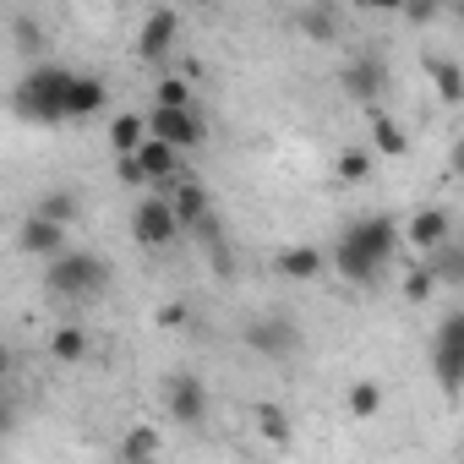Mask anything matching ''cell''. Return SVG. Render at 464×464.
<instances>
[{"label":"cell","mask_w":464,"mask_h":464,"mask_svg":"<svg viewBox=\"0 0 464 464\" xmlns=\"http://www.w3.org/2000/svg\"><path fill=\"white\" fill-rule=\"evenodd\" d=\"M393 252H399V224L388 213H366V218L344 224V236L334 246V268L350 285H377L382 268L393 263Z\"/></svg>","instance_id":"1"},{"label":"cell","mask_w":464,"mask_h":464,"mask_svg":"<svg viewBox=\"0 0 464 464\" xmlns=\"http://www.w3.org/2000/svg\"><path fill=\"white\" fill-rule=\"evenodd\" d=\"M274 268H279V279H295V285H312L323 268H328V252L323 246H285L279 257H274Z\"/></svg>","instance_id":"14"},{"label":"cell","mask_w":464,"mask_h":464,"mask_svg":"<svg viewBox=\"0 0 464 464\" xmlns=\"http://www.w3.org/2000/svg\"><path fill=\"white\" fill-rule=\"evenodd\" d=\"M372 159H377V148H339V159H334V175L344 180V186H361L366 175H372Z\"/></svg>","instance_id":"22"},{"label":"cell","mask_w":464,"mask_h":464,"mask_svg":"<svg viewBox=\"0 0 464 464\" xmlns=\"http://www.w3.org/2000/svg\"><path fill=\"white\" fill-rule=\"evenodd\" d=\"M148 115H115L110 121V153H137L142 142H148Z\"/></svg>","instance_id":"20"},{"label":"cell","mask_w":464,"mask_h":464,"mask_svg":"<svg viewBox=\"0 0 464 464\" xmlns=\"http://www.w3.org/2000/svg\"><path fill=\"white\" fill-rule=\"evenodd\" d=\"M241 339H246V350L263 355V361H290V355L301 350V334H295L290 317H252Z\"/></svg>","instance_id":"5"},{"label":"cell","mask_w":464,"mask_h":464,"mask_svg":"<svg viewBox=\"0 0 464 464\" xmlns=\"http://www.w3.org/2000/svg\"><path fill=\"white\" fill-rule=\"evenodd\" d=\"M115 180H121L126 191H148V186H153V175H148V164H142L137 153H115Z\"/></svg>","instance_id":"27"},{"label":"cell","mask_w":464,"mask_h":464,"mask_svg":"<svg viewBox=\"0 0 464 464\" xmlns=\"http://www.w3.org/2000/svg\"><path fill=\"white\" fill-rule=\"evenodd\" d=\"M361 6H366V12H393V17H404L410 0H361Z\"/></svg>","instance_id":"35"},{"label":"cell","mask_w":464,"mask_h":464,"mask_svg":"<svg viewBox=\"0 0 464 464\" xmlns=\"http://www.w3.org/2000/svg\"><path fill=\"white\" fill-rule=\"evenodd\" d=\"M164 197L175 202V213H180V224H186V229H197V224L213 213V202H208V186H202V180H191V175H175V180H164Z\"/></svg>","instance_id":"12"},{"label":"cell","mask_w":464,"mask_h":464,"mask_svg":"<svg viewBox=\"0 0 464 464\" xmlns=\"http://www.w3.org/2000/svg\"><path fill=\"white\" fill-rule=\"evenodd\" d=\"M148 126H153V137H164V142H175L180 153H191V148H202V121H197V110H175V104H153V115H148Z\"/></svg>","instance_id":"11"},{"label":"cell","mask_w":464,"mask_h":464,"mask_svg":"<svg viewBox=\"0 0 464 464\" xmlns=\"http://www.w3.org/2000/svg\"><path fill=\"white\" fill-rule=\"evenodd\" d=\"M110 104V88H104V77H93V72H77V82H72V121H88V115H99Z\"/></svg>","instance_id":"18"},{"label":"cell","mask_w":464,"mask_h":464,"mask_svg":"<svg viewBox=\"0 0 464 464\" xmlns=\"http://www.w3.org/2000/svg\"><path fill=\"white\" fill-rule=\"evenodd\" d=\"M252 420H257V431H263L274 448H290V437H295V431H290V415H285L279 404H257V410H252Z\"/></svg>","instance_id":"24"},{"label":"cell","mask_w":464,"mask_h":464,"mask_svg":"<svg viewBox=\"0 0 464 464\" xmlns=\"http://www.w3.org/2000/svg\"><path fill=\"white\" fill-rule=\"evenodd\" d=\"M137 159L148 164V175H153V186H164V180H175V175H186V169H180V159H186V153H180L175 142H164V137H153V131H148V142L137 148Z\"/></svg>","instance_id":"15"},{"label":"cell","mask_w":464,"mask_h":464,"mask_svg":"<svg viewBox=\"0 0 464 464\" xmlns=\"http://www.w3.org/2000/svg\"><path fill=\"white\" fill-rule=\"evenodd\" d=\"M366 121H372V148H377V159H404V153H410V137H404V126H399L393 115L366 110Z\"/></svg>","instance_id":"16"},{"label":"cell","mask_w":464,"mask_h":464,"mask_svg":"<svg viewBox=\"0 0 464 464\" xmlns=\"http://www.w3.org/2000/svg\"><path fill=\"white\" fill-rule=\"evenodd\" d=\"M164 415L175 426H202L208 420V388L191 372H169L164 377Z\"/></svg>","instance_id":"6"},{"label":"cell","mask_w":464,"mask_h":464,"mask_svg":"<svg viewBox=\"0 0 464 464\" xmlns=\"http://www.w3.org/2000/svg\"><path fill=\"white\" fill-rule=\"evenodd\" d=\"M437 285H442V279H437V268H431V263H426V257H415V263H410V274H404V285H399V290H404V301H410V306H426V301H431V295H437Z\"/></svg>","instance_id":"21"},{"label":"cell","mask_w":464,"mask_h":464,"mask_svg":"<svg viewBox=\"0 0 464 464\" xmlns=\"http://www.w3.org/2000/svg\"><path fill=\"white\" fill-rule=\"evenodd\" d=\"M44 290L61 295V301H99L110 290V263L99 252H61L44 263Z\"/></svg>","instance_id":"3"},{"label":"cell","mask_w":464,"mask_h":464,"mask_svg":"<svg viewBox=\"0 0 464 464\" xmlns=\"http://www.w3.org/2000/svg\"><path fill=\"white\" fill-rule=\"evenodd\" d=\"M72 82H77V72H66V66H55V61H39V66L17 82L12 110H17L23 121H34V126H66V121H72Z\"/></svg>","instance_id":"2"},{"label":"cell","mask_w":464,"mask_h":464,"mask_svg":"<svg viewBox=\"0 0 464 464\" xmlns=\"http://www.w3.org/2000/svg\"><path fill=\"white\" fill-rule=\"evenodd\" d=\"M208 268H213L218 279H229V274H236V257H229V246H224V236H218V241H208Z\"/></svg>","instance_id":"31"},{"label":"cell","mask_w":464,"mask_h":464,"mask_svg":"<svg viewBox=\"0 0 464 464\" xmlns=\"http://www.w3.org/2000/svg\"><path fill=\"white\" fill-rule=\"evenodd\" d=\"M39 213H50L55 224H77V213H82V208H77V197H72V191H44V197H39Z\"/></svg>","instance_id":"28"},{"label":"cell","mask_w":464,"mask_h":464,"mask_svg":"<svg viewBox=\"0 0 464 464\" xmlns=\"http://www.w3.org/2000/svg\"><path fill=\"white\" fill-rule=\"evenodd\" d=\"M437 12H442V0H410V6H404V17H410V23H431Z\"/></svg>","instance_id":"33"},{"label":"cell","mask_w":464,"mask_h":464,"mask_svg":"<svg viewBox=\"0 0 464 464\" xmlns=\"http://www.w3.org/2000/svg\"><path fill=\"white\" fill-rule=\"evenodd\" d=\"M453 241V218L442 213V208H420V213H410V224H404V246L415 252V257H431L437 246H448Z\"/></svg>","instance_id":"10"},{"label":"cell","mask_w":464,"mask_h":464,"mask_svg":"<svg viewBox=\"0 0 464 464\" xmlns=\"http://www.w3.org/2000/svg\"><path fill=\"white\" fill-rule=\"evenodd\" d=\"M448 175H453V180H464V137H459V142H453V153H448Z\"/></svg>","instance_id":"36"},{"label":"cell","mask_w":464,"mask_h":464,"mask_svg":"<svg viewBox=\"0 0 464 464\" xmlns=\"http://www.w3.org/2000/svg\"><path fill=\"white\" fill-rule=\"evenodd\" d=\"M426 263L437 268V279H442V285H464V241H459V246H453V241H448V246H437Z\"/></svg>","instance_id":"26"},{"label":"cell","mask_w":464,"mask_h":464,"mask_svg":"<svg viewBox=\"0 0 464 464\" xmlns=\"http://www.w3.org/2000/svg\"><path fill=\"white\" fill-rule=\"evenodd\" d=\"M66 229H72V224H55L50 213H39V208H34V213L23 218V229H17V252H23V257H39V263H50V257H61V252H66Z\"/></svg>","instance_id":"7"},{"label":"cell","mask_w":464,"mask_h":464,"mask_svg":"<svg viewBox=\"0 0 464 464\" xmlns=\"http://www.w3.org/2000/svg\"><path fill=\"white\" fill-rule=\"evenodd\" d=\"M115 453H121V459H159V453H164V437H159L153 426H131Z\"/></svg>","instance_id":"25"},{"label":"cell","mask_w":464,"mask_h":464,"mask_svg":"<svg viewBox=\"0 0 464 464\" xmlns=\"http://www.w3.org/2000/svg\"><path fill=\"white\" fill-rule=\"evenodd\" d=\"M12 28H17V44H23V50H28V55H39V28H34V23H28V17H17V23H12Z\"/></svg>","instance_id":"34"},{"label":"cell","mask_w":464,"mask_h":464,"mask_svg":"<svg viewBox=\"0 0 464 464\" xmlns=\"http://www.w3.org/2000/svg\"><path fill=\"white\" fill-rule=\"evenodd\" d=\"M175 34H180V17H175L169 6L148 12V23H142V34H137V61L164 66V61L175 55Z\"/></svg>","instance_id":"9"},{"label":"cell","mask_w":464,"mask_h":464,"mask_svg":"<svg viewBox=\"0 0 464 464\" xmlns=\"http://www.w3.org/2000/svg\"><path fill=\"white\" fill-rule=\"evenodd\" d=\"M431 372L448 399L464 393V339H431Z\"/></svg>","instance_id":"13"},{"label":"cell","mask_w":464,"mask_h":464,"mask_svg":"<svg viewBox=\"0 0 464 464\" xmlns=\"http://www.w3.org/2000/svg\"><path fill=\"white\" fill-rule=\"evenodd\" d=\"M382 404H388V393H382V382H372V377H355V382H350V393H344L350 420H377V415H382Z\"/></svg>","instance_id":"19"},{"label":"cell","mask_w":464,"mask_h":464,"mask_svg":"<svg viewBox=\"0 0 464 464\" xmlns=\"http://www.w3.org/2000/svg\"><path fill=\"white\" fill-rule=\"evenodd\" d=\"M301 34L317 39V44H328V39H334V17H328V12H301Z\"/></svg>","instance_id":"30"},{"label":"cell","mask_w":464,"mask_h":464,"mask_svg":"<svg viewBox=\"0 0 464 464\" xmlns=\"http://www.w3.org/2000/svg\"><path fill=\"white\" fill-rule=\"evenodd\" d=\"M426 72H431V88H437L442 104H459L464 99V72L453 61H426Z\"/></svg>","instance_id":"23"},{"label":"cell","mask_w":464,"mask_h":464,"mask_svg":"<svg viewBox=\"0 0 464 464\" xmlns=\"http://www.w3.org/2000/svg\"><path fill=\"white\" fill-rule=\"evenodd\" d=\"M153 323H159V328H186L191 312H186V301H164V306L153 312Z\"/></svg>","instance_id":"32"},{"label":"cell","mask_w":464,"mask_h":464,"mask_svg":"<svg viewBox=\"0 0 464 464\" xmlns=\"http://www.w3.org/2000/svg\"><path fill=\"white\" fill-rule=\"evenodd\" d=\"M186 236V224H180V213H175V202L159 191V197H142L137 208H131V241L142 246V252H164V246H175Z\"/></svg>","instance_id":"4"},{"label":"cell","mask_w":464,"mask_h":464,"mask_svg":"<svg viewBox=\"0 0 464 464\" xmlns=\"http://www.w3.org/2000/svg\"><path fill=\"white\" fill-rule=\"evenodd\" d=\"M50 355H55L61 366H82V361L93 355V339H88V328H77V323H61V328L50 334Z\"/></svg>","instance_id":"17"},{"label":"cell","mask_w":464,"mask_h":464,"mask_svg":"<svg viewBox=\"0 0 464 464\" xmlns=\"http://www.w3.org/2000/svg\"><path fill=\"white\" fill-rule=\"evenodd\" d=\"M339 88H344V99H350V104L377 110V99H382V88H388V66H382L377 55H355V61L339 72Z\"/></svg>","instance_id":"8"},{"label":"cell","mask_w":464,"mask_h":464,"mask_svg":"<svg viewBox=\"0 0 464 464\" xmlns=\"http://www.w3.org/2000/svg\"><path fill=\"white\" fill-rule=\"evenodd\" d=\"M153 104L191 110V82H186V77H159V88H153Z\"/></svg>","instance_id":"29"}]
</instances>
